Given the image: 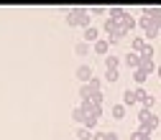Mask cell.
<instances>
[{"mask_svg":"<svg viewBox=\"0 0 161 140\" xmlns=\"http://www.w3.org/2000/svg\"><path fill=\"white\" fill-rule=\"evenodd\" d=\"M90 10L87 8H72V10H67V23L69 26H82V28H87V26H92L90 23Z\"/></svg>","mask_w":161,"mask_h":140,"instance_id":"cell-1","label":"cell"},{"mask_svg":"<svg viewBox=\"0 0 161 140\" xmlns=\"http://www.w3.org/2000/svg\"><path fill=\"white\" fill-rule=\"evenodd\" d=\"M74 74H77V79H79V82H85V84H87L90 79L95 76V69H92L90 64H82V66H77V71H74Z\"/></svg>","mask_w":161,"mask_h":140,"instance_id":"cell-2","label":"cell"},{"mask_svg":"<svg viewBox=\"0 0 161 140\" xmlns=\"http://www.w3.org/2000/svg\"><path fill=\"white\" fill-rule=\"evenodd\" d=\"M85 41L90 44V41H100V28L97 26H87L85 28Z\"/></svg>","mask_w":161,"mask_h":140,"instance_id":"cell-3","label":"cell"},{"mask_svg":"<svg viewBox=\"0 0 161 140\" xmlns=\"http://www.w3.org/2000/svg\"><path fill=\"white\" fill-rule=\"evenodd\" d=\"M125 64H128V66H133V71H136V69H141V54H136V51L125 54Z\"/></svg>","mask_w":161,"mask_h":140,"instance_id":"cell-4","label":"cell"},{"mask_svg":"<svg viewBox=\"0 0 161 140\" xmlns=\"http://www.w3.org/2000/svg\"><path fill=\"white\" fill-rule=\"evenodd\" d=\"M110 38H100V41H95V54H105L108 56V49H110Z\"/></svg>","mask_w":161,"mask_h":140,"instance_id":"cell-5","label":"cell"},{"mask_svg":"<svg viewBox=\"0 0 161 140\" xmlns=\"http://www.w3.org/2000/svg\"><path fill=\"white\" fill-rule=\"evenodd\" d=\"M146 49V41H143V36H136L133 41H130V51H136V54H141Z\"/></svg>","mask_w":161,"mask_h":140,"instance_id":"cell-6","label":"cell"},{"mask_svg":"<svg viewBox=\"0 0 161 140\" xmlns=\"http://www.w3.org/2000/svg\"><path fill=\"white\" fill-rule=\"evenodd\" d=\"M72 117H74V122H82V125H85V120H87V112H85V107H82V105H79V107H74Z\"/></svg>","mask_w":161,"mask_h":140,"instance_id":"cell-7","label":"cell"},{"mask_svg":"<svg viewBox=\"0 0 161 140\" xmlns=\"http://www.w3.org/2000/svg\"><path fill=\"white\" fill-rule=\"evenodd\" d=\"M138 102V97H136V89H125V94H123V105L128 107V105H136Z\"/></svg>","mask_w":161,"mask_h":140,"instance_id":"cell-8","label":"cell"},{"mask_svg":"<svg viewBox=\"0 0 161 140\" xmlns=\"http://www.w3.org/2000/svg\"><path fill=\"white\" fill-rule=\"evenodd\" d=\"M74 54H77V56H87V54H90V44H87V41H79V44L74 46Z\"/></svg>","mask_w":161,"mask_h":140,"instance_id":"cell-9","label":"cell"},{"mask_svg":"<svg viewBox=\"0 0 161 140\" xmlns=\"http://www.w3.org/2000/svg\"><path fill=\"white\" fill-rule=\"evenodd\" d=\"M118 64H120V59H118L115 54H108V56H105V66H108V69H118Z\"/></svg>","mask_w":161,"mask_h":140,"instance_id":"cell-10","label":"cell"},{"mask_svg":"<svg viewBox=\"0 0 161 140\" xmlns=\"http://www.w3.org/2000/svg\"><path fill=\"white\" fill-rule=\"evenodd\" d=\"M113 117H115V120H123V117H125V105H115V107H113Z\"/></svg>","mask_w":161,"mask_h":140,"instance_id":"cell-11","label":"cell"},{"mask_svg":"<svg viewBox=\"0 0 161 140\" xmlns=\"http://www.w3.org/2000/svg\"><path fill=\"white\" fill-rule=\"evenodd\" d=\"M130 140H151V135L143 130H136V132H130Z\"/></svg>","mask_w":161,"mask_h":140,"instance_id":"cell-12","label":"cell"},{"mask_svg":"<svg viewBox=\"0 0 161 140\" xmlns=\"http://www.w3.org/2000/svg\"><path fill=\"white\" fill-rule=\"evenodd\" d=\"M146 76H148V74H146L143 69H136V71H133V79H136L138 84H143V82H146Z\"/></svg>","mask_w":161,"mask_h":140,"instance_id":"cell-13","label":"cell"},{"mask_svg":"<svg viewBox=\"0 0 161 140\" xmlns=\"http://www.w3.org/2000/svg\"><path fill=\"white\" fill-rule=\"evenodd\" d=\"M77 137H79V140H87V137H92V130H87V127H77Z\"/></svg>","mask_w":161,"mask_h":140,"instance_id":"cell-14","label":"cell"},{"mask_svg":"<svg viewBox=\"0 0 161 140\" xmlns=\"http://www.w3.org/2000/svg\"><path fill=\"white\" fill-rule=\"evenodd\" d=\"M118 69H108V74H105V79H108V82H118Z\"/></svg>","mask_w":161,"mask_h":140,"instance_id":"cell-15","label":"cell"},{"mask_svg":"<svg viewBox=\"0 0 161 140\" xmlns=\"http://www.w3.org/2000/svg\"><path fill=\"white\" fill-rule=\"evenodd\" d=\"M153 105H156V97H151V94H148V97H146V102H143V107L153 112Z\"/></svg>","mask_w":161,"mask_h":140,"instance_id":"cell-16","label":"cell"},{"mask_svg":"<svg viewBox=\"0 0 161 140\" xmlns=\"http://www.w3.org/2000/svg\"><path fill=\"white\" fill-rule=\"evenodd\" d=\"M90 15H108V10H105V8H92Z\"/></svg>","mask_w":161,"mask_h":140,"instance_id":"cell-17","label":"cell"},{"mask_svg":"<svg viewBox=\"0 0 161 140\" xmlns=\"http://www.w3.org/2000/svg\"><path fill=\"white\" fill-rule=\"evenodd\" d=\"M156 74H158V79H161V66H158V69H156Z\"/></svg>","mask_w":161,"mask_h":140,"instance_id":"cell-18","label":"cell"}]
</instances>
